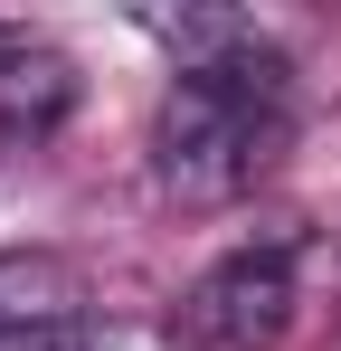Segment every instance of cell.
Returning <instances> with one entry per match:
<instances>
[{
    "instance_id": "cell-1",
    "label": "cell",
    "mask_w": 341,
    "mask_h": 351,
    "mask_svg": "<svg viewBox=\"0 0 341 351\" xmlns=\"http://www.w3.org/2000/svg\"><path fill=\"white\" fill-rule=\"evenodd\" d=\"M142 29L180 58L162 114H152V190L170 209H227V199H247L284 152L294 58L256 19H237V10H152Z\"/></svg>"
},
{
    "instance_id": "cell-2",
    "label": "cell",
    "mask_w": 341,
    "mask_h": 351,
    "mask_svg": "<svg viewBox=\"0 0 341 351\" xmlns=\"http://www.w3.org/2000/svg\"><path fill=\"white\" fill-rule=\"evenodd\" d=\"M303 304V237H247L170 304V351H275Z\"/></svg>"
},
{
    "instance_id": "cell-3",
    "label": "cell",
    "mask_w": 341,
    "mask_h": 351,
    "mask_svg": "<svg viewBox=\"0 0 341 351\" xmlns=\"http://www.w3.org/2000/svg\"><path fill=\"white\" fill-rule=\"evenodd\" d=\"M76 313H95V304H86V266H76V256H48V247L0 256V332L76 323Z\"/></svg>"
},
{
    "instance_id": "cell-4",
    "label": "cell",
    "mask_w": 341,
    "mask_h": 351,
    "mask_svg": "<svg viewBox=\"0 0 341 351\" xmlns=\"http://www.w3.org/2000/svg\"><path fill=\"white\" fill-rule=\"evenodd\" d=\"M66 105H76V66L57 48H38V38H10L0 48V133H29L38 143Z\"/></svg>"
},
{
    "instance_id": "cell-5",
    "label": "cell",
    "mask_w": 341,
    "mask_h": 351,
    "mask_svg": "<svg viewBox=\"0 0 341 351\" xmlns=\"http://www.w3.org/2000/svg\"><path fill=\"white\" fill-rule=\"evenodd\" d=\"M0 351H162L142 323L123 313H76V323H29V332H0Z\"/></svg>"
}]
</instances>
